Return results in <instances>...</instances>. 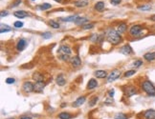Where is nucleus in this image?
<instances>
[{
    "mask_svg": "<svg viewBox=\"0 0 155 119\" xmlns=\"http://www.w3.org/2000/svg\"><path fill=\"white\" fill-rule=\"evenodd\" d=\"M98 96H93L90 100H89V106H91V107H93V106H95L96 104H97V102H98Z\"/></svg>",
    "mask_w": 155,
    "mask_h": 119,
    "instance_id": "28",
    "label": "nucleus"
},
{
    "mask_svg": "<svg viewBox=\"0 0 155 119\" xmlns=\"http://www.w3.org/2000/svg\"><path fill=\"white\" fill-rule=\"evenodd\" d=\"M125 93H126V96L130 97V96H133L134 94L137 93V90H136V88H134V87H128V88H126V90H125Z\"/></svg>",
    "mask_w": 155,
    "mask_h": 119,
    "instance_id": "14",
    "label": "nucleus"
},
{
    "mask_svg": "<svg viewBox=\"0 0 155 119\" xmlns=\"http://www.w3.org/2000/svg\"><path fill=\"white\" fill-rule=\"evenodd\" d=\"M106 40L112 45H118L122 41L121 34H119L115 30H109L106 34Z\"/></svg>",
    "mask_w": 155,
    "mask_h": 119,
    "instance_id": "1",
    "label": "nucleus"
},
{
    "mask_svg": "<svg viewBox=\"0 0 155 119\" xmlns=\"http://www.w3.org/2000/svg\"><path fill=\"white\" fill-rule=\"evenodd\" d=\"M59 58L63 61H68L69 60V55H59Z\"/></svg>",
    "mask_w": 155,
    "mask_h": 119,
    "instance_id": "38",
    "label": "nucleus"
},
{
    "mask_svg": "<svg viewBox=\"0 0 155 119\" xmlns=\"http://www.w3.org/2000/svg\"><path fill=\"white\" fill-rule=\"evenodd\" d=\"M145 119H155V110H148L144 113Z\"/></svg>",
    "mask_w": 155,
    "mask_h": 119,
    "instance_id": "9",
    "label": "nucleus"
},
{
    "mask_svg": "<svg viewBox=\"0 0 155 119\" xmlns=\"http://www.w3.org/2000/svg\"><path fill=\"white\" fill-rule=\"evenodd\" d=\"M71 52H72V50H71V48L67 45H62L59 47L58 49V53L59 55H70Z\"/></svg>",
    "mask_w": 155,
    "mask_h": 119,
    "instance_id": "6",
    "label": "nucleus"
},
{
    "mask_svg": "<svg viewBox=\"0 0 155 119\" xmlns=\"http://www.w3.org/2000/svg\"><path fill=\"white\" fill-rule=\"evenodd\" d=\"M126 28H127V26H126V24L125 23H121L120 25H119L118 27H117V33H118L119 34H124L125 31H126Z\"/></svg>",
    "mask_w": 155,
    "mask_h": 119,
    "instance_id": "19",
    "label": "nucleus"
},
{
    "mask_svg": "<svg viewBox=\"0 0 155 119\" xmlns=\"http://www.w3.org/2000/svg\"><path fill=\"white\" fill-rule=\"evenodd\" d=\"M52 8V5L49 3H43L41 4V5H39L38 7H37V9L40 10H49V9H51Z\"/></svg>",
    "mask_w": 155,
    "mask_h": 119,
    "instance_id": "26",
    "label": "nucleus"
},
{
    "mask_svg": "<svg viewBox=\"0 0 155 119\" xmlns=\"http://www.w3.org/2000/svg\"><path fill=\"white\" fill-rule=\"evenodd\" d=\"M72 115L68 112H61L58 114V118L59 119H71Z\"/></svg>",
    "mask_w": 155,
    "mask_h": 119,
    "instance_id": "27",
    "label": "nucleus"
},
{
    "mask_svg": "<svg viewBox=\"0 0 155 119\" xmlns=\"http://www.w3.org/2000/svg\"><path fill=\"white\" fill-rule=\"evenodd\" d=\"M14 26L15 28H22L23 27V23L20 22V21H16V22H14Z\"/></svg>",
    "mask_w": 155,
    "mask_h": 119,
    "instance_id": "39",
    "label": "nucleus"
},
{
    "mask_svg": "<svg viewBox=\"0 0 155 119\" xmlns=\"http://www.w3.org/2000/svg\"><path fill=\"white\" fill-rule=\"evenodd\" d=\"M12 31V28L10 26H8L6 24H1L0 25V33L4 34V33H8V31Z\"/></svg>",
    "mask_w": 155,
    "mask_h": 119,
    "instance_id": "23",
    "label": "nucleus"
},
{
    "mask_svg": "<svg viewBox=\"0 0 155 119\" xmlns=\"http://www.w3.org/2000/svg\"><path fill=\"white\" fill-rule=\"evenodd\" d=\"M95 76L97 77V78H105L106 76H107V73H106V71H101V70H99V71H95Z\"/></svg>",
    "mask_w": 155,
    "mask_h": 119,
    "instance_id": "16",
    "label": "nucleus"
},
{
    "mask_svg": "<svg viewBox=\"0 0 155 119\" xmlns=\"http://www.w3.org/2000/svg\"><path fill=\"white\" fill-rule=\"evenodd\" d=\"M55 1H56V2H58V3H61L62 0H55Z\"/></svg>",
    "mask_w": 155,
    "mask_h": 119,
    "instance_id": "46",
    "label": "nucleus"
},
{
    "mask_svg": "<svg viewBox=\"0 0 155 119\" xmlns=\"http://www.w3.org/2000/svg\"><path fill=\"white\" fill-rule=\"evenodd\" d=\"M8 119H14V118H8Z\"/></svg>",
    "mask_w": 155,
    "mask_h": 119,
    "instance_id": "48",
    "label": "nucleus"
},
{
    "mask_svg": "<svg viewBox=\"0 0 155 119\" xmlns=\"http://www.w3.org/2000/svg\"><path fill=\"white\" fill-rule=\"evenodd\" d=\"M97 86H98V82H97V80L94 78H92L89 80V82H88L87 89L88 90H93V89H95Z\"/></svg>",
    "mask_w": 155,
    "mask_h": 119,
    "instance_id": "18",
    "label": "nucleus"
},
{
    "mask_svg": "<svg viewBox=\"0 0 155 119\" xmlns=\"http://www.w3.org/2000/svg\"><path fill=\"white\" fill-rule=\"evenodd\" d=\"M14 15L17 18L22 19V18H25V17L28 16V13H26L25 10H17L15 13H14Z\"/></svg>",
    "mask_w": 155,
    "mask_h": 119,
    "instance_id": "15",
    "label": "nucleus"
},
{
    "mask_svg": "<svg viewBox=\"0 0 155 119\" xmlns=\"http://www.w3.org/2000/svg\"><path fill=\"white\" fill-rule=\"evenodd\" d=\"M143 91L148 95V96H155V86L150 81L145 80L142 84Z\"/></svg>",
    "mask_w": 155,
    "mask_h": 119,
    "instance_id": "2",
    "label": "nucleus"
},
{
    "mask_svg": "<svg viewBox=\"0 0 155 119\" xmlns=\"http://www.w3.org/2000/svg\"><path fill=\"white\" fill-rule=\"evenodd\" d=\"M42 37H43L44 39H50V38L52 37V34H51L50 31H45V33L42 34Z\"/></svg>",
    "mask_w": 155,
    "mask_h": 119,
    "instance_id": "35",
    "label": "nucleus"
},
{
    "mask_svg": "<svg viewBox=\"0 0 155 119\" xmlns=\"http://www.w3.org/2000/svg\"><path fill=\"white\" fill-rule=\"evenodd\" d=\"M94 28V24L93 23H90V24H87V25H83L82 26V29L83 30H91Z\"/></svg>",
    "mask_w": 155,
    "mask_h": 119,
    "instance_id": "36",
    "label": "nucleus"
},
{
    "mask_svg": "<svg viewBox=\"0 0 155 119\" xmlns=\"http://www.w3.org/2000/svg\"><path fill=\"white\" fill-rule=\"evenodd\" d=\"M14 82H15L14 78H11V77H8V78L6 79V83H7V84H14Z\"/></svg>",
    "mask_w": 155,
    "mask_h": 119,
    "instance_id": "40",
    "label": "nucleus"
},
{
    "mask_svg": "<svg viewBox=\"0 0 155 119\" xmlns=\"http://www.w3.org/2000/svg\"><path fill=\"white\" fill-rule=\"evenodd\" d=\"M21 2H22V0H14V2L10 5V8L11 9H13V8L17 7V6H19V5H20Z\"/></svg>",
    "mask_w": 155,
    "mask_h": 119,
    "instance_id": "31",
    "label": "nucleus"
},
{
    "mask_svg": "<svg viewBox=\"0 0 155 119\" xmlns=\"http://www.w3.org/2000/svg\"><path fill=\"white\" fill-rule=\"evenodd\" d=\"M136 73V71L135 70H130V71H127L125 72V77H130L132 75H134Z\"/></svg>",
    "mask_w": 155,
    "mask_h": 119,
    "instance_id": "32",
    "label": "nucleus"
},
{
    "mask_svg": "<svg viewBox=\"0 0 155 119\" xmlns=\"http://www.w3.org/2000/svg\"><path fill=\"white\" fill-rule=\"evenodd\" d=\"M144 58H145L148 62L155 61V51H152V52H147L145 55H144Z\"/></svg>",
    "mask_w": 155,
    "mask_h": 119,
    "instance_id": "11",
    "label": "nucleus"
},
{
    "mask_svg": "<svg viewBox=\"0 0 155 119\" xmlns=\"http://www.w3.org/2000/svg\"><path fill=\"white\" fill-rule=\"evenodd\" d=\"M150 20L154 21V22H155V14H153V15H151V16H150Z\"/></svg>",
    "mask_w": 155,
    "mask_h": 119,
    "instance_id": "44",
    "label": "nucleus"
},
{
    "mask_svg": "<svg viewBox=\"0 0 155 119\" xmlns=\"http://www.w3.org/2000/svg\"><path fill=\"white\" fill-rule=\"evenodd\" d=\"M8 14H9V13H8L7 10H2V12H1V14H0V16L1 17L7 16Z\"/></svg>",
    "mask_w": 155,
    "mask_h": 119,
    "instance_id": "42",
    "label": "nucleus"
},
{
    "mask_svg": "<svg viewBox=\"0 0 155 119\" xmlns=\"http://www.w3.org/2000/svg\"><path fill=\"white\" fill-rule=\"evenodd\" d=\"M100 38H101V35H99V34H92V37L90 38V40L92 42H98Z\"/></svg>",
    "mask_w": 155,
    "mask_h": 119,
    "instance_id": "34",
    "label": "nucleus"
},
{
    "mask_svg": "<svg viewBox=\"0 0 155 119\" xmlns=\"http://www.w3.org/2000/svg\"><path fill=\"white\" fill-rule=\"evenodd\" d=\"M78 17H79V15H70V16L64 17V18H61V19L64 22H75L78 19Z\"/></svg>",
    "mask_w": 155,
    "mask_h": 119,
    "instance_id": "24",
    "label": "nucleus"
},
{
    "mask_svg": "<svg viewBox=\"0 0 155 119\" xmlns=\"http://www.w3.org/2000/svg\"><path fill=\"white\" fill-rule=\"evenodd\" d=\"M88 5V2L86 0H79V1H76L75 2V6L77 8H83L86 7Z\"/></svg>",
    "mask_w": 155,
    "mask_h": 119,
    "instance_id": "20",
    "label": "nucleus"
},
{
    "mask_svg": "<svg viewBox=\"0 0 155 119\" xmlns=\"http://www.w3.org/2000/svg\"><path fill=\"white\" fill-rule=\"evenodd\" d=\"M138 9L140 10H150L152 7L150 5H142V6H138Z\"/></svg>",
    "mask_w": 155,
    "mask_h": 119,
    "instance_id": "29",
    "label": "nucleus"
},
{
    "mask_svg": "<svg viewBox=\"0 0 155 119\" xmlns=\"http://www.w3.org/2000/svg\"><path fill=\"white\" fill-rule=\"evenodd\" d=\"M32 1H35V0H32Z\"/></svg>",
    "mask_w": 155,
    "mask_h": 119,
    "instance_id": "49",
    "label": "nucleus"
},
{
    "mask_svg": "<svg viewBox=\"0 0 155 119\" xmlns=\"http://www.w3.org/2000/svg\"><path fill=\"white\" fill-rule=\"evenodd\" d=\"M70 62H71V64H72V66H73V67H76V68L79 67V66H81V60L79 56H74V57L70 58Z\"/></svg>",
    "mask_w": 155,
    "mask_h": 119,
    "instance_id": "10",
    "label": "nucleus"
},
{
    "mask_svg": "<svg viewBox=\"0 0 155 119\" xmlns=\"http://www.w3.org/2000/svg\"><path fill=\"white\" fill-rule=\"evenodd\" d=\"M120 75H121V71H119V70H117V69H115V70H113V71H111V73L108 75L107 82L111 83V82L115 81L116 79H118L119 77H120Z\"/></svg>",
    "mask_w": 155,
    "mask_h": 119,
    "instance_id": "4",
    "label": "nucleus"
},
{
    "mask_svg": "<svg viewBox=\"0 0 155 119\" xmlns=\"http://www.w3.org/2000/svg\"><path fill=\"white\" fill-rule=\"evenodd\" d=\"M142 65H143V61L142 60H136L133 63V66H134L135 68H139V67H141Z\"/></svg>",
    "mask_w": 155,
    "mask_h": 119,
    "instance_id": "37",
    "label": "nucleus"
},
{
    "mask_svg": "<svg viewBox=\"0 0 155 119\" xmlns=\"http://www.w3.org/2000/svg\"><path fill=\"white\" fill-rule=\"evenodd\" d=\"M22 90L25 92H32L35 91V85L32 82H25L22 86Z\"/></svg>",
    "mask_w": 155,
    "mask_h": 119,
    "instance_id": "5",
    "label": "nucleus"
},
{
    "mask_svg": "<svg viewBox=\"0 0 155 119\" xmlns=\"http://www.w3.org/2000/svg\"><path fill=\"white\" fill-rule=\"evenodd\" d=\"M108 94H109V96H113V95H114V90H110V91H109V92H108Z\"/></svg>",
    "mask_w": 155,
    "mask_h": 119,
    "instance_id": "43",
    "label": "nucleus"
},
{
    "mask_svg": "<svg viewBox=\"0 0 155 119\" xmlns=\"http://www.w3.org/2000/svg\"><path fill=\"white\" fill-rule=\"evenodd\" d=\"M142 31H143V27L141 25H134L130 28L129 34H131L132 36H138V35L141 34Z\"/></svg>",
    "mask_w": 155,
    "mask_h": 119,
    "instance_id": "3",
    "label": "nucleus"
},
{
    "mask_svg": "<svg viewBox=\"0 0 155 119\" xmlns=\"http://www.w3.org/2000/svg\"><path fill=\"white\" fill-rule=\"evenodd\" d=\"M65 106H66V105H65V103H63V104H62V105H61V107H62V108H64V107H65Z\"/></svg>",
    "mask_w": 155,
    "mask_h": 119,
    "instance_id": "47",
    "label": "nucleus"
},
{
    "mask_svg": "<svg viewBox=\"0 0 155 119\" xmlns=\"http://www.w3.org/2000/svg\"><path fill=\"white\" fill-rule=\"evenodd\" d=\"M114 119H127V117H126V115H125V114H124V113L120 112V113H117V114L115 115Z\"/></svg>",
    "mask_w": 155,
    "mask_h": 119,
    "instance_id": "33",
    "label": "nucleus"
},
{
    "mask_svg": "<svg viewBox=\"0 0 155 119\" xmlns=\"http://www.w3.org/2000/svg\"><path fill=\"white\" fill-rule=\"evenodd\" d=\"M49 25H50L52 28H54V29H58V28H59V24H58V22H57V21H55V20L49 21Z\"/></svg>",
    "mask_w": 155,
    "mask_h": 119,
    "instance_id": "30",
    "label": "nucleus"
},
{
    "mask_svg": "<svg viewBox=\"0 0 155 119\" xmlns=\"http://www.w3.org/2000/svg\"><path fill=\"white\" fill-rule=\"evenodd\" d=\"M26 47H27V41L25 40V39H23V38L19 39V40H18V42H17V44H16L17 51H22Z\"/></svg>",
    "mask_w": 155,
    "mask_h": 119,
    "instance_id": "8",
    "label": "nucleus"
},
{
    "mask_svg": "<svg viewBox=\"0 0 155 119\" xmlns=\"http://www.w3.org/2000/svg\"><path fill=\"white\" fill-rule=\"evenodd\" d=\"M44 87H45V83L42 82H36L35 84V91L37 92H41L43 91Z\"/></svg>",
    "mask_w": 155,
    "mask_h": 119,
    "instance_id": "12",
    "label": "nucleus"
},
{
    "mask_svg": "<svg viewBox=\"0 0 155 119\" xmlns=\"http://www.w3.org/2000/svg\"><path fill=\"white\" fill-rule=\"evenodd\" d=\"M85 100H86V98H85V96H81V97H79V98L75 101L74 103H73V107H75V108H77V107H80V106H81L83 103L85 102Z\"/></svg>",
    "mask_w": 155,
    "mask_h": 119,
    "instance_id": "13",
    "label": "nucleus"
},
{
    "mask_svg": "<svg viewBox=\"0 0 155 119\" xmlns=\"http://www.w3.org/2000/svg\"><path fill=\"white\" fill-rule=\"evenodd\" d=\"M33 79L36 80L37 82H42L43 81V75L38 73V72H35L33 74Z\"/></svg>",
    "mask_w": 155,
    "mask_h": 119,
    "instance_id": "25",
    "label": "nucleus"
},
{
    "mask_svg": "<svg viewBox=\"0 0 155 119\" xmlns=\"http://www.w3.org/2000/svg\"><path fill=\"white\" fill-rule=\"evenodd\" d=\"M95 10H98V12H102L105 10V3L102 1H99L95 4Z\"/></svg>",
    "mask_w": 155,
    "mask_h": 119,
    "instance_id": "21",
    "label": "nucleus"
},
{
    "mask_svg": "<svg viewBox=\"0 0 155 119\" xmlns=\"http://www.w3.org/2000/svg\"><path fill=\"white\" fill-rule=\"evenodd\" d=\"M87 22H88V18H86V17L79 16L77 20L75 21V24L80 25V26H83V25H85V23H87Z\"/></svg>",
    "mask_w": 155,
    "mask_h": 119,
    "instance_id": "17",
    "label": "nucleus"
},
{
    "mask_svg": "<svg viewBox=\"0 0 155 119\" xmlns=\"http://www.w3.org/2000/svg\"><path fill=\"white\" fill-rule=\"evenodd\" d=\"M56 82H57V84L58 86H64L65 85V83H66L65 78L63 77V75L62 74H59L58 76H57V79H56Z\"/></svg>",
    "mask_w": 155,
    "mask_h": 119,
    "instance_id": "22",
    "label": "nucleus"
},
{
    "mask_svg": "<svg viewBox=\"0 0 155 119\" xmlns=\"http://www.w3.org/2000/svg\"><path fill=\"white\" fill-rule=\"evenodd\" d=\"M120 52L125 55H129L133 52V50H132V48L129 45H125V46H123L120 49Z\"/></svg>",
    "mask_w": 155,
    "mask_h": 119,
    "instance_id": "7",
    "label": "nucleus"
},
{
    "mask_svg": "<svg viewBox=\"0 0 155 119\" xmlns=\"http://www.w3.org/2000/svg\"><path fill=\"white\" fill-rule=\"evenodd\" d=\"M20 119H33V118H31V117H28V116H22Z\"/></svg>",
    "mask_w": 155,
    "mask_h": 119,
    "instance_id": "45",
    "label": "nucleus"
},
{
    "mask_svg": "<svg viewBox=\"0 0 155 119\" xmlns=\"http://www.w3.org/2000/svg\"><path fill=\"white\" fill-rule=\"evenodd\" d=\"M122 0H110V3L112 4V5H118V4L121 3Z\"/></svg>",
    "mask_w": 155,
    "mask_h": 119,
    "instance_id": "41",
    "label": "nucleus"
}]
</instances>
